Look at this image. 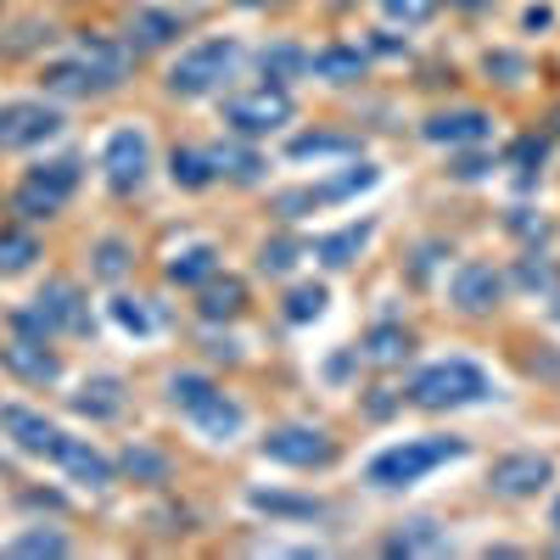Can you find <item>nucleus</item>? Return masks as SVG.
Returning a JSON list of instances; mask_svg holds the SVG:
<instances>
[{
	"label": "nucleus",
	"mask_w": 560,
	"mask_h": 560,
	"mask_svg": "<svg viewBox=\"0 0 560 560\" xmlns=\"http://www.w3.org/2000/svg\"><path fill=\"white\" fill-rule=\"evenodd\" d=\"M208 158H213V174L236 179V185H253V179L264 174V158H258V152H247V147H213Z\"/></svg>",
	"instance_id": "28"
},
{
	"label": "nucleus",
	"mask_w": 560,
	"mask_h": 560,
	"mask_svg": "<svg viewBox=\"0 0 560 560\" xmlns=\"http://www.w3.org/2000/svg\"><path fill=\"white\" fill-rule=\"evenodd\" d=\"M549 18H555L549 7H533V12H527V28H549Z\"/></svg>",
	"instance_id": "45"
},
{
	"label": "nucleus",
	"mask_w": 560,
	"mask_h": 560,
	"mask_svg": "<svg viewBox=\"0 0 560 560\" xmlns=\"http://www.w3.org/2000/svg\"><path fill=\"white\" fill-rule=\"evenodd\" d=\"M113 319L124 325V331H135V337L152 331V314H147V303H140V298H113Z\"/></svg>",
	"instance_id": "35"
},
{
	"label": "nucleus",
	"mask_w": 560,
	"mask_h": 560,
	"mask_svg": "<svg viewBox=\"0 0 560 560\" xmlns=\"http://www.w3.org/2000/svg\"><path fill=\"white\" fill-rule=\"evenodd\" d=\"M124 471H135V477H152V482H163L168 459H163V454H152V448H129V454H124Z\"/></svg>",
	"instance_id": "40"
},
{
	"label": "nucleus",
	"mask_w": 560,
	"mask_h": 560,
	"mask_svg": "<svg viewBox=\"0 0 560 560\" xmlns=\"http://www.w3.org/2000/svg\"><path fill=\"white\" fill-rule=\"evenodd\" d=\"M454 174H459V179H482V174H488V158H459Z\"/></svg>",
	"instance_id": "44"
},
{
	"label": "nucleus",
	"mask_w": 560,
	"mask_h": 560,
	"mask_svg": "<svg viewBox=\"0 0 560 560\" xmlns=\"http://www.w3.org/2000/svg\"><path fill=\"white\" fill-rule=\"evenodd\" d=\"M359 68H364V51H359V45H325V51H314V57H308V73L331 79V84L359 79Z\"/></svg>",
	"instance_id": "23"
},
{
	"label": "nucleus",
	"mask_w": 560,
	"mask_h": 560,
	"mask_svg": "<svg viewBox=\"0 0 560 560\" xmlns=\"http://www.w3.org/2000/svg\"><path fill=\"white\" fill-rule=\"evenodd\" d=\"M39 258V242L28 236V230H0V275H23L28 264Z\"/></svg>",
	"instance_id": "29"
},
{
	"label": "nucleus",
	"mask_w": 560,
	"mask_h": 560,
	"mask_svg": "<svg viewBox=\"0 0 560 560\" xmlns=\"http://www.w3.org/2000/svg\"><path fill=\"white\" fill-rule=\"evenodd\" d=\"M0 364H7L12 376L34 382V387H51V382L62 376V364H57V353L45 348L39 337H12L7 348H0Z\"/></svg>",
	"instance_id": "15"
},
{
	"label": "nucleus",
	"mask_w": 560,
	"mask_h": 560,
	"mask_svg": "<svg viewBox=\"0 0 560 560\" xmlns=\"http://www.w3.org/2000/svg\"><path fill=\"white\" fill-rule=\"evenodd\" d=\"M337 443L325 438L319 427H275L264 438V459L275 465H292V471H314V465H331Z\"/></svg>",
	"instance_id": "10"
},
{
	"label": "nucleus",
	"mask_w": 560,
	"mask_h": 560,
	"mask_svg": "<svg viewBox=\"0 0 560 560\" xmlns=\"http://www.w3.org/2000/svg\"><path fill=\"white\" fill-rule=\"evenodd\" d=\"M224 124L236 135H275L280 124H292V96L280 84H258L253 96H230Z\"/></svg>",
	"instance_id": "7"
},
{
	"label": "nucleus",
	"mask_w": 560,
	"mask_h": 560,
	"mask_svg": "<svg viewBox=\"0 0 560 560\" xmlns=\"http://www.w3.org/2000/svg\"><path fill=\"white\" fill-rule=\"evenodd\" d=\"M376 179H382L376 168L359 163V168H348V174H337V179L303 185V191H280V197H275V213H280V219H298V213H308V208H331V202H348L353 191H370Z\"/></svg>",
	"instance_id": "8"
},
{
	"label": "nucleus",
	"mask_w": 560,
	"mask_h": 560,
	"mask_svg": "<svg viewBox=\"0 0 560 560\" xmlns=\"http://www.w3.org/2000/svg\"><path fill=\"white\" fill-rule=\"evenodd\" d=\"M39 79H45V90H51V96H68V102H96V96H107V90L124 84L118 68H107L102 57H90V51L62 57V62H45Z\"/></svg>",
	"instance_id": "5"
},
{
	"label": "nucleus",
	"mask_w": 560,
	"mask_h": 560,
	"mask_svg": "<svg viewBox=\"0 0 560 560\" xmlns=\"http://www.w3.org/2000/svg\"><path fill=\"white\" fill-rule=\"evenodd\" d=\"M213 269H219V247L213 242H191V247H179L168 258V280H174V287H202Z\"/></svg>",
	"instance_id": "21"
},
{
	"label": "nucleus",
	"mask_w": 560,
	"mask_h": 560,
	"mask_svg": "<svg viewBox=\"0 0 560 560\" xmlns=\"http://www.w3.org/2000/svg\"><path fill=\"white\" fill-rule=\"evenodd\" d=\"M382 12H387L393 23H427V18L438 12V0H382Z\"/></svg>",
	"instance_id": "39"
},
{
	"label": "nucleus",
	"mask_w": 560,
	"mask_h": 560,
	"mask_svg": "<svg viewBox=\"0 0 560 560\" xmlns=\"http://www.w3.org/2000/svg\"><path fill=\"white\" fill-rule=\"evenodd\" d=\"M499 298H504V275L493 264H459L454 269V303L465 314H488Z\"/></svg>",
	"instance_id": "16"
},
{
	"label": "nucleus",
	"mask_w": 560,
	"mask_h": 560,
	"mask_svg": "<svg viewBox=\"0 0 560 560\" xmlns=\"http://www.w3.org/2000/svg\"><path fill=\"white\" fill-rule=\"evenodd\" d=\"M555 527H560V504H555Z\"/></svg>",
	"instance_id": "49"
},
{
	"label": "nucleus",
	"mask_w": 560,
	"mask_h": 560,
	"mask_svg": "<svg viewBox=\"0 0 560 560\" xmlns=\"http://www.w3.org/2000/svg\"><path fill=\"white\" fill-rule=\"evenodd\" d=\"M493 393L488 370L471 364V359H443L432 370H420L415 387H409V404L420 409H465V404H482Z\"/></svg>",
	"instance_id": "3"
},
{
	"label": "nucleus",
	"mask_w": 560,
	"mask_h": 560,
	"mask_svg": "<svg viewBox=\"0 0 560 560\" xmlns=\"http://www.w3.org/2000/svg\"><path fill=\"white\" fill-rule=\"evenodd\" d=\"M51 135H62L57 107H45V102H7L0 107V152H28Z\"/></svg>",
	"instance_id": "9"
},
{
	"label": "nucleus",
	"mask_w": 560,
	"mask_h": 560,
	"mask_svg": "<svg viewBox=\"0 0 560 560\" xmlns=\"http://www.w3.org/2000/svg\"><path fill=\"white\" fill-rule=\"evenodd\" d=\"M364 242H370V224H348V230H337V236H319V242H314V258H319L325 269H348Z\"/></svg>",
	"instance_id": "24"
},
{
	"label": "nucleus",
	"mask_w": 560,
	"mask_h": 560,
	"mask_svg": "<svg viewBox=\"0 0 560 560\" xmlns=\"http://www.w3.org/2000/svg\"><path fill=\"white\" fill-rule=\"evenodd\" d=\"M516 275H522V287H527V292H555V269H549V264H538V253H533V258H522V269H516Z\"/></svg>",
	"instance_id": "42"
},
{
	"label": "nucleus",
	"mask_w": 560,
	"mask_h": 560,
	"mask_svg": "<svg viewBox=\"0 0 560 560\" xmlns=\"http://www.w3.org/2000/svg\"><path fill=\"white\" fill-rule=\"evenodd\" d=\"M331 7H353V0H331Z\"/></svg>",
	"instance_id": "48"
},
{
	"label": "nucleus",
	"mask_w": 560,
	"mask_h": 560,
	"mask_svg": "<svg viewBox=\"0 0 560 560\" xmlns=\"http://www.w3.org/2000/svg\"><path fill=\"white\" fill-rule=\"evenodd\" d=\"M73 409L90 415V420H113V415H124V382H118V376L84 382V387L73 393Z\"/></svg>",
	"instance_id": "22"
},
{
	"label": "nucleus",
	"mask_w": 560,
	"mask_h": 560,
	"mask_svg": "<svg viewBox=\"0 0 560 560\" xmlns=\"http://www.w3.org/2000/svg\"><path fill=\"white\" fill-rule=\"evenodd\" d=\"M459 7H488V0H459Z\"/></svg>",
	"instance_id": "46"
},
{
	"label": "nucleus",
	"mask_w": 560,
	"mask_h": 560,
	"mask_svg": "<svg viewBox=\"0 0 560 560\" xmlns=\"http://www.w3.org/2000/svg\"><path fill=\"white\" fill-rule=\"evenodd\" d=\"M242 7H269V0H242Z\"/></svg>",
	"instance_id": "47"
},
{
	"label": "nucleus",
	"mask_w": 560,
	"mask_h": 560,
	"mask_svg": "<svg viewBox=\"0 0 560 560\" xmlns=\"http://www.w3.org/2000/svg\"><path fill=\"white\" fill-rule=\"evenodd\" d=\"M443 549H448V533L438 522H427V516L387 538V555H443Z\"/></svg>",
	"instance_id": "25"
},
{
	"label": "nucleus",
	"mask_w": 560,
	"mask_h": 560,
	"mask_svg": "<svg viewBox=\"0 0 560 560\" xmlns=\"http://www.w3.org/2000/svg\"><path fill=\"white\" fill-rule=\"evenodd\" d=\"M409 353V331L404 325H376V331L364 337V359H376V364H398Z\"/></svg>",
	"instance_id": "32"
},
{
	"label": "nucleus",
	"mask_w": 560,
	"mask_h": 560,
	"mask_svg": "<svg viewBox=\"0 0 560 560\" xmlns=\"http://www.w3.org/2000/svg\"><path fill=\"white\" fill-rule=\"evenodd\" d=\"M185 415H191L197 427H202V438H213V443L236 438V432H242V420H247V415H242V404H230V398H224L219 387H213V393H208L202 404H191Z\"/></svg>",
	"instance_id": "19"
},
{
	"label": "nucleus",
	"mask_w": 560,
	"mask_h": 560,
	"mask_svg": "<svg viewBox=\"0 0 560 560\" xmlns=\"http://www.w3.org/2000/svg\"><path fill=\"white\" fill-rule=\"evenodd\" d=\"M549 477H555V465H549L544 454H510V459H499V465H493L488 488H493L499 499H533Z\"/></svg>",
	"instance_id": "12"
},
{
	"label": "nucleus",
	"mask_w": 560,
	"mask_h": 560,
	"mask_svg": "<svg viewBox=\"0 0 560 560\" xmlns=\"http://www.w3.org/2000/svg\"><path fill=\"white\" fill-rule=\"evenodd\" d=\"M39 39H51V23H23L12 39H0V51H7V57H23V51H34Z\"/></svg>",
	"instance_id": "41"
},
{
	"label": "nucleus",
	"mask_w": 560,
	"mask_h": 560,
	"mask_svg": "<svg viewBox=\"0 0 560 560\" xmlns=\"http://www.w3.org/2000/svg\"><path fill=\"white\" fill-rule=\"evenodd\" d=\"M319 314H325V287H292L287 292V319L292 325H308Z\"/></svg>",
	"instance_id": "33"
},
{
	"label": "nucleus",
	"mask_w": 560,
	"mask_h": 560,
	"mask_svg": "<svg viewBox=\"0 0 560 560\" xmlns=\"http://www.w3.org/2000/svg\"><path fill=\"white\" fill-rule=\"evenodd\" d=\"M34 314H39V325H45V331H90V308H84V292L73 287V280H51V287H45L34 303H28Z\"/></svg>",
	"instance_id": "11"
},
{
	"label": "nucleus",
	"mask_w": 560,
	"mask_h": 560,
	"mask_svg": "<svg viewBox=\"0 0 560 560\" xmlns=\"http://www.w3.org/2000/svg\"><path fill=\"white\" fill-rule=\"evenodd\" d=\"M459 454H465L459 438H409V443H398V448L370 459L364 465V482L370 488H409V482H420L427 471H438V465H448Z\"/></svg>",
	"instance_id": "1"
},
{
	"label": "nucleus",
	"mask_w": 560,
	"mask_h": 560,
	"mask_svg": "<svg viewBox=\"0 0 560 560\" xmlns=\"http://www.w3.org/2000/svg\"><path fill=\"white\" fill-rule=\"evenodd\" d=\"M79 158H51V163H39V168H28V179L18 185V197H12V208L23 213V219H51V213H62L68 208V197L79 191Z\"/></svg>",
	"instance_id": "4"
},
{
	"label": "nucleus",
	"mask_w": 560,
	"mask_h": 560,
	"mask_svg": "<svg viewBox=\"0 0 560 560\" xmlns=\"http://www.w3.org/2000/svg\"><path fill=\"white\" fill-rule=\"evenodd\" d=\"M555 129H560V107H555Z\"/></svg>",
	"instance_id": "50"
},
{
	"label": "nucleus",
	"mask_w": 560,
	"mask_h": 560,
	"mask_svg": "<svg viewBox=\"0 0 560 560\" xmlns=\"http://www.w3.org/2000/svg\"><path fill=\"white\" fill-rule=\"evenodd\" d=\"M73 544L62 538V533H51V527H34V533H23V538H12V555H68Z\"/></svg>",
	"instance_id": "34"
},
{
	"label": "nucleus",
	"mask_w": 560,
	"mask_h": 560,
	"mask_svg": "<svg viewBox=\"0 0 560 560\" xmlns=\"http://www.w3.org/2000/svg\"><path fill=\"white\" fill-rule=\"evenodd\" d=\"M253 510H269V516H298V522H314L325 516V504L319 499H298V493H253Z\"/></svg>",
	"instance_id": "31"
},
{
	"label": "nucleus",
	"mask_w": 560,
	"mask_h": 560,
	"mask_svg": "<svg viewBox=\"0 0 560 560\" xmlns=\"http://www.w3.org/2000/svg\"><path fill=\"white\" fill-rule=\"evenodd\" d=\"M168 174H174V185H185V191H208V185L219 179L213 174V158L208 152H191V147H179L168 158Z\"/></svg>",
	"instance_id": "27"
},
{
	"label": "nucleus",
	"mask_w": 560,
	"mask_h": 560,
	"mask_svg": "<svg viewBox=\"0 0 560 560\" xmlns=\"http://www.w3.org/2000/svg\"><path fill=\"white\" fill-rule=\"evenodd\" d=\"M197 308H202V319H236L242 308H247V287L236 275H208L202 280V298H197Z\"/></svg>",
	"instance_id": "20"
},
{
	"label": "nucleus",
	"mask_w": 560,
	"mask_h": 560,
	"mask_svg": "<svg viewBox=\"0 0 560 560\" xmlns=\"http://www.w3.org/2000/svg\"><path fill=\"white\" fill-rule=\"evenodd\" d=\"M298 253H303L298 242H264V253H258V269H264V275H287V269L298 264Z\"/></svg>",
	"instance_id": "37"
},
{
	"label": "nucleus",
	"mask_w": 560,
	"mask_h": 560,
	"mask_svg": "<svg viewBox=\"0 0 560 560\" xmlns=\"http://www.w3.org/2000/svg\"><path fill=\"white\" fill-rule=\"evenodd\" d=\"M0 432H7L23 454H39V459H51L57 443H62V432L51 427V420L34 415V409H23V404H0Z\"/></svg>",
	"instance_id": "14"
},
{
	"label": "nucleus",
	"mask_w": 560,
	"mask_h": 560,
	"mask_svg": "<svg viewBox=\"0 0 560 560\" xmlns=\"http://www.w3.org/2000/svg\"><path fill=\"white\" fill-rule=\"evenodd\" d=\"M420 135H427L432 147H482L493 135V118L477 113V107H454V113H432L420 124Z\"/></svg>",
	"instance_id": "13"
},
{
	"label": "nucleus",
	"mask_w": 560,
	"mask_h": 560,
	"mask_svg": "<svg viewBox=\"0 0 560 560\" xmlns=\"http://www.w3.org/2000/svg\"><path fill=\"white\" fill-rule=\"evenodd\" d=\"M544 152H549L544 140H538V135H527V140H516V147H510V163H516V174H522V179H533V174L544 168Z\"/></svg>",
	"instance_id": "36"
},
{
	"label": "nucleus",
	"mask_w": 560,
	"mask_h": 560,
	"mask_svg": "<svg viewBox=\"0 0 560 560\" xmlns=\"http://www.w3.org/2000/svg\"><path fill=\"white\" fill-rule=\"evenodd\" d=\"M124 269H129V247H124L118 236H107V242L96 247V275H102V280H118Z\"/></svg>",
	"instance_id": "38"
},
{
	"label": "nucleus",
	"mask_w": 560,
	"mask_h": 560,
	"mask_svg": "<svg viewBox=\"0 0 560 560\" xmlns=\"http://www.w3.org/2000/svg\"><path fill=\"white\" fill-rule=\"evenodd\" d=\"M236 68H242V45L236 39H202V45H191L174 68H168V90L174 96H185V102H197V96H213V90H224L230 79H236Z\"/></svg>",
	"instance_id": "2"
},
{
	"label": "nucleus",
	"mask_w": 560,
	"mask_h": 560,
	"mask_svg": "<svg viewBox=\"0 0 560 560\" xmlns=\"http://www.w3.org/2000/svg\"><path fill=\"white\" fill-rule=\"evenodd\" d=\"M287 152L298 163H308V158H359V140L353 135H331V129H314V135H298Z\"/></svg>",
	"instance_id": "26"
},
{
	"label": "nucleus",
	"mask_w": 560,
	"mask_h": 560,
	"mask_svg": "<svg viewBox=\"0 0 560 560\" xmlns=\"http://www.w3.org/2000/svg\"><path fill=\"white\" fill-rule=\"evenodd\" d=\"M102 168H107V185H113L118 197L140 191V185H147V168H152L147 129H113L107 147H102Z\"/></svg>",
	"instance_id": "6"
},
{
	"label": "nucleus",
	"mask_w": 560,
	"mask_h": 560,
	"mask_svg": "<svg viewBox=\"0 0 560 560\" xmlns=\"http://www.w3.org/2000/svg\"><path fill=\"white\" fill-rule=\"evenodd\" d=\"M51 459L62 465L73 482H84V488H107V482H113V459H107L102 448H90L84 438H68V432H62V443H57Z\"/></svg>",
	"instance_id": "17"
},
{
	"label": "nucleus",
	"mask_w": 560,
	"mask_h": 560,
	"mask_svg": "<svg viewBox=\"0 0 560 560\" xmlns=\"http://www.w3.org/2000/svg\"><path fill=\"white\" fill-rule=\"evenodd\" d=\"M179 34H185L179 12H163V7L129 12V45H135V51H158V45H168V39H179Z\"/></svg>",
	"instance_id": "18"
},
{
	"label": "nucleus",
	"mask_w": 560,
	"mask_h": 560,
	"mask_svg": "<svg viewBox=\"0 0 560 560\" xmlns=\"http://www.w3.org/2000/svg\"><path fill=\"white\" fill-rule=\"evenodd\" d=\"M488 73H504V84H522L527 62H522V57H510V51H493V57H488Z\"/></svg>",
	"instance_id": "43"
},
{
	"label": "nucleus",
	"mask_w": 560,
	"mask_h": 560,
	"mask_svg": "<svg viewBox=\"0 0 560 560\" xmlns=\"http://www.w3.org/2000/svg\"><path fill=\"white\" fill-rule=\"evenodd\" d=\"M258 68H264L269 84H287V79L308 73V51H298V45H269V51L258 57Z\"/></svg>",
	"instance_id": "30"
}]
</instances>
